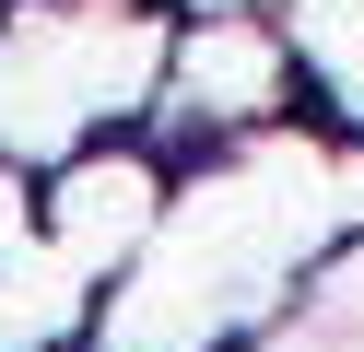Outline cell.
<instances>
[{
	"label": "cell",
	"mask_w": 364,
	"mask_h": 352,
	"mask_svg": "<svg viewBox=\"0 0 364 352\" xmlns=\"http://www.w3.org/2000/svg\"><path fill=\"white\" fill-rule=\"evenodd\" d=\"M294 82H306V70H294V47L270 36V23H247V12H200L188 36L165 47V82H153V141H176V129H212V141H259L270 117L294 106Z\"/></svg>",
	"instance_id": "obj_1"
},
{
	"label": "cell",
	"mask_w": 364,
	"mask_h": 352,
	"mask_svg": "<svg viewBox=\"0 0 364 352\" xmlns=\"http://www.w3.org/2000/svg\"><path fill=\"white\" fill-rule=\"evenodd\" d=\"M282 47H294V70H306V82L364 129V0H294Z\"/></svg>",
	"instance_id": "obj_2"
},
{
	"label": "cell",
	"mask_w": 364,
	"mask_h": 352,
	"mask_svg": "<svg viewBox=\"0 0 364 352\" xmlns=\"http://www.w3.org/2000/svg\"><path fill=\"white\" fill-rule=\"evenodd\" d=\"M282 352H364V247L341 258V282L306 305V317L282 329Z\"/></svg>",
	"instance_id": "obj_3"
}]
</instances>
